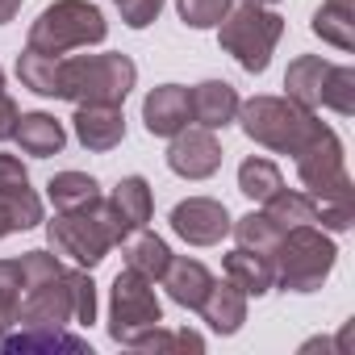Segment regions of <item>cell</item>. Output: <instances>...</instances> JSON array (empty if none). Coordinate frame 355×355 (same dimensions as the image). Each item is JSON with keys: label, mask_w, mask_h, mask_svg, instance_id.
Wrapping results in <instances>:
<instances>
[{"label": "cell", "mask_w": 355, "mask_h": 355, "mask_svg": "<svg viewBox=\"0 0 355 355\" xmlns=\"http://www.w3.org/2000/svg\"><path fill=\"white\" fill-rule=\"evenodd\" d=\"M134 80H138V67L125 55H63L59 59V96L71 105H121Z\"/></svg>", "instance_id": "2"}, {"label": "cell", "mask_w": 355, "mask_h": 355, "mask_svg": "<svg viewBox=\"0 0 355 355\" xmlns=\"http://www.w3.org/2000/svg\"><path fill=\"white\" fill-rule=\"evenodd\" d=\"M197 313L209 322V330H214V334H239V330H243V322H247V293H243V288H234L230 280H226V284H218V280H214Z\"/></svg>", "instance_id": "16"}, {"label": "cell", "mask_w": 355, "mask_h": 355, "mask_svg": "<svg viewBox=\"0 0 355 355\" xmlns=\"http://www.w3.org/2000/svg\"><path fill=\"white\" fill-rule=\"evenodd\" d=\"M222 268H226V280H230L234 288H243L247 297H263V293L276 288V263H272V255L234 247Z\"/></svg>", "instance_id": "15"}, {"label": "cell", "mask_w": 355, "mask_h": 355, "mask_svg": "<svg viewBox=\"0 0 355 355\" xmlns=\"http://www.w3.org/2000/svg\"><path fill=\"white\" fill-rule=\"evenodd\" d=\"M297 175H301V184L305 193L318 201V197H351V175L343 167V142L330 125H322L297 155Z\"/></svg>", "instance_id": "8"}, {"label": "cell", "mask_w": 355, "mask_h": 355, "mask_svg": "<svg viewBox=\"0 0 355 355\" xmlns=\"http://www.w3.org/2000/svg\"><path fill=\"white\" fill-rule=\"evenodd\" d=\"M280 184H284V180H280V167H276L272 159H263V155L243 159V167H239V193H243V197H251V201L263 205Z\"/></svg>", "instance_id": "25"}, {"label": "cell", "mask_w": 355, "mask_h": 355, "mask_svg": "<svg viewBox=\"0 0 355 355\" xmlns=\"http://www.w3.org/2000/svg\"><path fill=\"white\" fill-rule=\"evenodd\" d=\"M0 347L5 351H55V347H63V351H88V343L80 338V334H67L63 326H21V330H13V334H0Z\"/></svg>", "instance_id": "20"}, {"label": "cell", "mask_w": 355, "mask_h": 355, "mask_svg": "<svg viewBox=\"0 0 355 355\" xmlns=\"http://www.w3.org/2000/svg\"><path fill=\"white\" fill-rule=\"evenodd\" d=\"M263 214H268L280 230H293V226H318L313 197H309V193H301V189H284V184L263 201Z\"/></svg>", "instance_id": "22"}, {"label": "cell", "mask_w": 355, "mask_h": 355, "mask_svg": "<svg viewBox=\"0 0 355 355\" xmlns=\"http://www.w3.org/2000/svg\"><path fill=\"white\" fill-rule=\"evenodd\" d=\"M326 5H334V9H355V0H326Z\"/></svg>", "instance_id": "40"}, {"label": "cell", "mask_w": 355, "mask_h": 355, "mask_svg": "<svg viewBox=\"0 0 355 355\" xmlns=\"http://www.w3.org/2000/svg\"><path fill=\"white\" fill-rule=\"evenodd\" d=\"M239 121L251 142H259L276 155H297L322 130L313 109H305L288 96H251L247 105H239Z\"/></svg>", "instance_id": "3"}, {"label": "cell", "mask_w": 355, "mask_h": 355, "mask_svg": "<svg viewBox=\"0 0 355 355\" xmlns=\"http://www.w3.org/2000/svg\"><path fill=\"white\" fill-rule=\"evenodd\" d=\"M134 351H205V338L197 330H163V326H150L146 334L134 338Z\"/></svg>", "instance_id": "30"}, {"label": "cell", "mask_w": 355, "mask_h": 355, "mask_svg": "<svg viewBox=\"0 0 355 355\" xmlns=\"http://www.w3.org/2000/svg\"><path fill=\"white\" fill-rule=\"evenodd\" d=\"M326 71H330V63L318 59V55L293 59L288 71H284L288 101H297V105H305V109H318V105H322V80H326Z\"/></svg>", "instance_id": "21"}, {"label": "cell", "mask_w": 355, "mask_h": 355, "mask_svg": "<svg viewBox=\"0 0 355 355\" xmlns=\"http://www.w3.org/2000/svg\"><path fill=\"white\" fill-rule=\"evenodd\" d=\"M334 259H338V247L318 226H293L280 234V243L272 251L276 284L284 293H313L334 272Z\"/></svg>", "instance_id": "4"}, {"label": "cell", "mask_w": 355, "mask_h": 355, "mask_svg": "<svg viewBox=\"0 0 355 355\" xmlns=\"http://www.w3.org/2000/svg\"><path fill=\"white\" fill-rule=\"evenodd\" d=\"M21 263L17 259H0V334H9V326H17V309H21Z\"/></svg>", "instance_id": "28"}, {"label": "cell", "mask_w": 355, "mask_h": 355, "mask_svg": "<svg viewBox=\"0 0 355 355\" xmlns=\"http://www.w3.org/2000/svg\"><path fill=\"white\" fill-rule=\"evenodd\" d=\"M46 239L55 247V255H67L76 268H96L113 247H121V239H130V230L121 226V218L113 214V205L105 197H96L84 209H67L55 222H46Z\"/></svg>", "instance_id": "1"}, {"label": "cell", "mask_w": 355, "mask_h": 355, "mask_svg": "<svg viewBox=\"0 0 355 355\" xmlns=\"http://www.w3.org/2000/svg\"><path fill=\"white\" fill-rule=\"evenodd\" d=\"M5 234H13V226H9V218H5V209H0V239Z\"/></svg>", "instance_id": "39"}, {"label": "cell", "mask_w": 355, "mask_h": 355, "mask_svg": "<svg viewBox=\"0 0 355 355\" xmlns=\"http://www.w3.org/2000/svg\"><path fill=\"white\" fill-rule=\"evenodd\" d=\"M17 117H21V109L9 101V92L0 88V142L5 138H13V130H17Z\"/></svg>", "instance_id": "36"}, {"label": "cell", "mask_w": 355, "mask_h": 355, "mask_svg": "<svg viewBox=\"0 0 355 355\" xmlns=\"http://www.w3.org/2000/svg\"><path fill=\"white\" fill-rule=\"evenodd\" d=\"M313 209H318V222L326 230H351V222H355V193L351 197H318Z\"/></svg>", "instance_id": "33"}, {"label": "cell", "mask_w": 355, "mask_h": 355, "mask_svg": "<svg viewBox=\"0 0 355 355\" xmlns=\"http://www.w3.org/2000/svg\"><path fill=\"white\" fill-rule=\"evenodd\" d=\"M230 222L234 218L214 197H189V201H180V205L171 209V230L180 234L189 247H214V243H222L230 234Z\"/></svg>", "instance_id": "9"}, {"label": "cell", "mask_w": 355, "mask_h": 355, "mask_svg": "<svg viewBox=\"0 0 355 355\" xmlns=\"http://www.w3.org/2000/svg\"><path fill=\"white\" fill-rule=\"evenodd\" d=\"M0 88H5V71H0Z\"/></svg>", "instance_id": "41"}, {"label": "cell", "mask_w": 355, "mask_h": 355, "mask_svg": "<svg viewBox=\"0 0 355 355\" xmlns=\"http://www.w3.org/2000/svg\"><path fill=\"white\" fill-rule=\"evenodd\" d=\"M163 322V305L155 297V280L138 276V272H117L113 293H109V334L121 347H134L138 334H146L150 326Z\"/></svg>", "instance_id": "7"}, {"label": "cell", "mask_w": 355, "mask_h": 355, "mask_svg": "<svg viewBox=\"0 0 355 355\" xmlns=\"http://www.w3.org/2000/svg\"><path fill=\"white\" fill-rule=\"evenodd\" d=\"M209 284H214L209 268H205L201 259H189V255H180V259L171 255V263H167V272H163V288H167V297H171L175 305H184V309H201Z\"/></svg>", "instance_id": "14"}, {"label": "cell", "mask_w": 355, "mask_h": 355, "mask_svg": "<svg viewBox=\"0 0 355 355\" xmlns=\"http://www.w3.org/2000/svg\"><path fill=\"white\" fill-rule=\"evenodd\" d=\"M167 167L184 180H209V175L222 167V142L214 138V130L197 125V130H180L171 134V146H167Z\"/></svg>", "instance_id": "10"}, {"label": "cell", "mask_w": 355, "mask_h": 355, "mask_svg": "<svg viewBox=\"0 0 355 355\" xmlns=\"http://www.w3.org/2000/svg\"><path fill=\"white\" fill-rule=\"evenodd\" d=\"M46 197H51V205H55L59 214H67V209L92 205V201L101 197V184L92 180V175H84V171H59V175H51Z\"/></svg>", "instance_id": "23"}, {"label": "cell", "mask_w": 355, "mask_h": 355, "mask_svg": "<svg viewBox=\"0 0 355 355\" xmlns=\"http://www.w3.org/2000/svg\"><path fill=\"white\" fill-rule=\"evenodd\" d=\"M313 34L338 51H351L355 46V9H334V5H322L313 13Z\"/></svg>", "instance_id": "26"}, {"label": "cell", "mask_w": 355, "mask_h": 355, "mask_svg": "<svg viewBox=\"0 0 355 355\" xmlns=\"http://www.w3.org/2000/svg\"><path fill=\"white\" fill-rule=\"evenodd\" d=\"M30 184V171L17 155H5L0 150V193H13V189H26Z\"/></svg>", "instance_id": "35"}, {"label": "cell", "mask_w": 355, "mask_h": 355, "mask_svg": "<svg viewBox=\"0 0 355 355\" xmlns=\"http://www.w3.org/2000/svg\"><path fill=\"white\" fill-rule=\"evenodd\" d=\"M13 138H17V146H21L26 155H34V159L59 155V150L67 146V130H63V121L51 117V113H21Z\"/></svg>", "instance_id": "17"}, {"label": "cell", "mask_w": 355, "mask_h": 355, "mask_svg": "<svg viewBox=\"0 0 355 355\" xmlns=\"http://www.w3.org/2000/svg\"><path fill=\"white\" fill-rule=\"evenodd\" d=\"M121 255H125V268L138 272V276H146V280H163V272H167V263H171L167 243H163L159 234H150L146 226L134 230L130 239H121Z\"/></svg>", "instance_id": "18"}, {"label": "cell", "mask_w": 355, "mask_h": 355, "mask_svg": "<svg viewBox=\"0 0 355 355\" xmlns=\"http://www.w3.org/2000/svg\"><path fill=\"white\" fill-rule=\"evenodd\" d=\"M63 59V55H59ZM59 59L55 55H38V51H21L17 55V76L30 92L38 96H59Z\"/></svg>", "instance_id": "24"}, {"label": "cell", "mask_w": 355, "mask_h": 355, "mask_svg": "<svg viewBox=\"0 0 355 355\" xmlns=\"http://www.w3.org/2000/svg\"><path fill=\"white\" fill-rule=\"evenodd\" d=\"M230 5L234 0H180V17L193 30H209V26H218L230 13Z\"/></svg>", "instance_id": "32"}, {"label": "cell", "mask_w": 355, "mask_h": 355, "mask_svg": "<svg viewBox=\"0 0 355 355\" xmlns=\"http://www.w3.org/2000/svg\"><path fill=\"white\" fill-rule=\"evenodd\" d=\"M17 9H21V0H0V26L13 21V17H17Z\"/></svg>", "instance_id": "37"}, {"label": "cell", "mask_w": 355, "mask_h": 355, "mask_svg": "<svg viewBox=\"0 0 355 355\" xmlns=\"http://www.w3.org/2000/svg\"><path fill=\"white\" fill-rule=\"evenodd\" d=\"M234 5H259V9H268V5H280V0H234Z\"/></svg>", "instance_id": "38"}, {"label": "cell", "mask_w": 355, "mask_h": 355, "mask_svg": "<svg viewBox=\"0 0 355 355\" xmlns=\"http://www.w3.org/2000/svg\"><path fill=\"white\" fill-rule=\"evenodd\" d=\"M189 105H193V121L205 130H222L239 117V92L226 80H205L197 88H189Z\"/></svg>", "instance_id": "13"}, {"label": "cell", "mask_w": 355, "mask_h": 355, "mask_svg": "<svg viewBox=\"0 0 355 355\" xmlns=\"http://www.w3.org/2000/svg\"><path fill=\"white\" fill-rule=\"evenodd\" d=\"M109 26H105V13L88 0H55L51 9L38 13V21L30 26V38L26 46L38 51V55H67L76 46H96L105 42Z\"/></svg>", "instance_id": "5"}, {"label": "cell", "mask_w": 355, "mask_h": 355, "mask_svg": "<svg viewBox=\"0 0 355 355\" xmlns=\"http://www.w3.org/2000/svg\"><path fill=\"white\" fill-rule=\"evenodd\" d=\"M113 5H117L121 21H125L130 30H142V26H150V21L163 13V0H113Z\"/></svg>", "instance_id": "34"}, {"label": "cell", "mask_w": 355, "mask_h": 355, "mask_svg": "<svg viewBox=\"0 0 355 355\" xmlns=\"http://www.w3.org/2000/svg\"><path fill=\"white\" fill-rule=\"evenodd\" d=\"M113 214L121 218V226L134 234L150 222V209H155V197H150V184L142 180V175H125V180H117L113 197H109Z\"/></svg>", "instance_id": "19"}, {"label": "cell", "mask_w": 355, "mask_h": 355, "mask_svg": "<svg viewBox=\"0 0 355 355\" xmlns=\"http://www.w3.org/2000/svg\"><path fill=\"white\" fill-rule=\"evenodd\" d=\"M142 121L155 138H171L193 121V105H189V88L180 84H159L146 101H142Z\"/></svg>", "instance_id": "11"}, {"label": "cell", "mask_w": 355, "mask_h": 355, "mask_svg": "<svg viewBox=\"0 0 355 355\" xmlns=\"http://www.w3.org/2000/svg\"><path fill=\"white\" fill-rule=\"evenodd\" d=\"M71 125H76L80 146H88V150H113L125 138L121 105H76Z\"/></svg>", "instance_id": "12"}, {"label": "cell", "mask_w": 355, "mask_h": 355, "mask_svg": "<svg viewBox=\"0 0 355 355\" xmlns=\"http://www.w3.org/2000/svg\"><path fill=\"white\" fill-rule=\"evenodd\" d=\"M71 280V309H76V326H92L96 322V284L88 276V268H67Z\"/></svg>", "instance_id": "31"}, {"label": "cell", "mask_w": 355, "mask_h": 355, "mask_svg": "<svg viewBox=\"0 0 355 355\" xmlns=\"http://www.w3.org/2000/svg\"><path fill=\"white\" fill-rule=\"evenodd\" d=\"M322 105L334 109V113H343V117L355 113V67L330 63V71H326V80H322Z\"/></svg>", "instance_id": "29"}, {"label": "cell", "mask_w": 355, "mask_h": 355, "mask_svg": "<svg viewBox=\"0 0 355 355\" xmlns=\"http://www.w3.org/2000/svg\"><path fill=\"white\" fill-rule=\"evenodd\" d=\"M280 34H284V17L259 9V5H230V13L218 21V42H222V51L234 55L239 67L251 71V76L268 71Z\"/></svg>", "instance_id": "6"}, {"label": "cell", "mask_w": 355, "mask_h": 355, "mask_svg": "<svg viewBox=\"0 0 355 355\" xmlns=\"http://www.w3.org/2000/svg\"><path fill=\"white\" fill-rule=\"evenodd\" d=\"M230 230H234L239 247L259 251V255H272V251H276V243H280V234H284V230H280L268 214H247V218L230 222Z\"/></svg>", "instance_id": "27"}]
</instances>
